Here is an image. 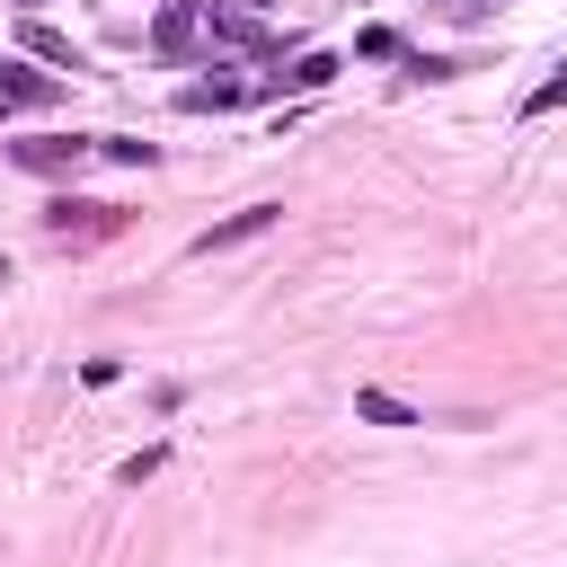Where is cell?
<instances>
[{
  "instance_id": "6da1fadb",
  "label": "cell",
  "mask_w": 567,
  "mask_h": 567,
  "mask_svg": "<svg viewBox=\"0 0 567 567\" xmlns=\"http://www.w3.org/2000/svg\"><path fill=\"white\" fill-rule=\"evenodd\" d=\"M115 230H124V204H80V195H53L44 204V239H62V248H97Z\"/></svg>"
},
{
  "instance_id": "7a4b0ae2",
  "label": "cell",
  "mask_w": 567,
  "mask_h": 567,
  "mask_svg": "<svg viewBox=\"0 0 567 567\" xmlns=\"http://www.w3.org/2000/svg\"><path fill=\"white\" fill-rule=\"evenodd\" d=\"M80 159H97L80 133H44V142H9V168H27V177H71Z\"/></svg>"
},
{
  "instance_id": "3957f363",
  "label": "cell",
  "mask_w": 567,
  "mask_h": 567,
  "mask_svg": "<svg viewBox=\"0 0 567 567\" xmlns=\"http://www.w3.org/2000/svg\"><path fill=\"white\" fill-rule=\"evenodd\" d=\"M204 27H213V44H230V53H284V27L248 18V9H213V0H204Z\"/></svg>"
},
{
  "instance_id": "277c9868",
  "label": "cell",
  "mask_w": 567,
  "mask_h": 567,
  "mask_svg": "<svg viewBox=\"0 0 567 567\" xmlns=\"http://www.w3.org/2000/svg\"><path fill=\"white\" fill-rule=\"evenodd\" d=\"M151 44H159L168 62H186V53L204 44V0H168V9L151 18Z\"/></svg>"
},
{
  "instance_id": "5b68a950",
  "label": "cell",
  "mask_w": 567,
  "mask_h": 567,
  "mask_svg": "<svg viewBox=\"0 0 567 567\" xmlns=\"http://www.w3.org/2000/svg\"><path fill=\"white\" fill-rule=\"evenodd\" d=\"M248 97H257V80H239V71H213V80H186L177 89L186 115H221V106H248Z\"/></svg>"
},
{
  "instance_id": "8992f818",
  "label": "cell",
  "mask_w": 567,
  "mask_h": 567,
  "mask_svg": "<svg viewBox=\"0 0 567 567\" xmlns=\"http://www.w3.org/2000/svg\"><path fill=\"white\" fill-rule=\"evenodd\" d=\"M275 221H284V204H248V213H230V221L195 230V257H213V248H239V239H257V230H275Z\"/></svg>"
},
{
  "instance_id": "52a82bcc",
  "label": "cell",
  "mask_w": 567,
  "mask_h": 567,
  "mask_svg": "<svg viewBox=\"0 0 567 567\" xmlns=\"http://www.w3.org/2000/svg\"><path fill=\"white\" fill-rule=\"evenodd\" d=\"M18 44H27L35 62H53V71H80V44H71L62 27H44V18H18Z\"/></svg>"
},
{
  "instance_id": "ba28073f",
  "label": "cell",
  "mask_w": 567,
  "mask_h": 567,
  "mask_svg": "<svg viewBox=\"0 0 567 567\" xmlns=\"http://www.w3.org/2000/svg\"><path fill=\"white\" fill-rule=\"evenodd\" d=\"M53 97H62V80H44L27 62H0V106H53Z\"/></svg>"
},
{
  "instance_id": "9c48e42d",
  "label": "cell",
  "mask_w": 567,
  "mask_h": 567,
  "mask_svg": "<svg viewBox=\"0 0 567 567\" xmlns=\"http://www.w3.org/2000/svg\"><path fill=\"white\" fill-rule=\"evenodd\" d=\"M354 416H363V425H425V416H416L408 399H390V390H354Z\"/></svg>"
},
{
  "instance_id": "30bf717a",
  "label": "cell",
  "mask_w": 567,
  "mask_h": 567,
  "mask_svg": "<svg viewBox=\"0 0 567 567\" xmlns=\"http://www.w3.org/2000/svg\"><path fill=\"white\" fill-rule=\"evenodd\" d=\"M89 151H97V159H115V168H151V159H159V142H133V133H97Z\"/></svg>"
},
{
  "instance_id": "8fae6325",
  "label": "cell",
  "mask_w": 567,
  "mask_h": 567,
  "mask_svg": "<svg viewBox=\"0 0 567 567\" xmlns=\"http://www.w3.org/2000/svg\"><path fill=\"white\" fill-rule=\"evenodd\" d=\"M275 80H292V89H328V80H337V53H301V62L275 71Z\"/></svg>"
},
{
  "instance_id": "7c38bea8",
  "label": "cell",
  "mask_w": 567,
  "mask_h": 567,
  "mask_svg": "<svg viewBox=\"0 0 567 567\" xmlns=\"http://www.w3.org/2000/svg\"><path fill=\"white\" fill-rule=\"evenodd\" d=\"M549 106H567V62H558V71H549V80L523 97V115H549Z\"/></svg>"
},
{
  "instance_id": "4fadbf2b",
  "label": "cell",
  "mask_w": 567,
  "mask_h": 567,
  "mask_svg": "<svg viewBox=\"0 0 567 567\" xmlns=\"http://www.w3.org/2000/svg\"><path fill=\"white\" fill-rule=\"evenodd\" d=\"M159 461H168V452H159V443H142V452H133V461H124V470H115V478H124V487H142V478H151V470H159Z\"/></svg>"
},
{
  "instance_id": "5bb4252c",
  "label": "cell",
  "mask_w": 567,
  "mask_h": 567,
  "mask_svg": "<svg viewBox=\"0 0 567 567\" xmlns=\"http://www.w3.org/2000/svg\"><path fill=\"white\" fill-rule=\"evenodd\" d=\"M461 62H443V53H408V80H452Z\"/></svg>"
},
{
  "instance_id": "9a60e30c",
  "label": "cell",
  "mask_w": 567,
  "mask_h": 567,
  "mask_svg": "<svg viewBox=\"0 0 567 567\" xmlns=\"http://www.w3.org/2000/svg\"><path fill=\"white\" fill-rule=\"evenodd\" d=\"M0 284H9V257H0Z\"/></svg>"
},
{
  "instance_id": "2e32d148",
  "label": "cell",
  "mask_w": 567,
  "mask_h": 567,
  "mask_svg": "<svg viewBox=\"0 0 567 567\" xmlns=\"http://www.w3.org/2000/svg\"><path fill=\"white\" fill-rule=\"evenodd\" d=\"M18 9H35V0H18Z\"/></svg>"
}]
</instances>
